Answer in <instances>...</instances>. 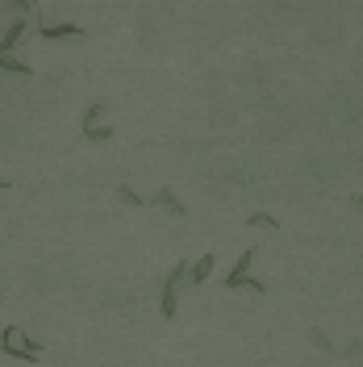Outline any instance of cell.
Instances as JSON below:
<instances>
[{
  "instance_id": "1",
  "label": "cell",
  "mask_w": 363,
  "mask_h": 367,
  "mask_svg": "<svg viewBox=\"0 0 363 367\" xmlns=\"http://www.w3.org/2000/svg\"><path fill=\"white\" fill-rule=\"evenodd\" d=\"M180 288H188V259H180L167 272L163 288H159V313H163V321H176V313H180Z\"/></svg>"
},
{
  "instance_id": "2",
  "label": "cell",
  "mask_w": 363,
  "mask_h": 367,
  "mask_svg": "<svg viewBox=\"0 0 363 367\" xmlns=\"http://www.w3.org/2000/svg\"><path fill=\"white\" fill-rule=\"evenodd\" d=\"M34 25H38V34H42L46 42H63V38H84V34H88V30H84V25H76V21H63V25H46L38 8H34Z\"/></svg>"
},
{
  "instance_id": "3",
  "label": "cell",
  "mask_w": 363,
  "mask_h": 367,
  "mask_svg": "<svg viewBox=\"0 0 363 367\" xmlns=\"http://www.w3.org/2000/svg\"><path fill=\"white\" fill-rule=\"evenodd\" d=\"M146 205H159V209H167V213H176V217H188V205H184L180 196H176V192L167 188V184H163V188H159V192H155V196H150Z\"/></svg>"
},
{
  "instance_id": "4",
  "label": "cell",
  "mask_w": 363,
  "mask_h": 367,
  "mask_svg": "<svg viewBox=\"0 0 363 367\" xmlns=\"http://www.w3.org/2000/svg\"><path fill=\"white\" fill-rule=\"evenodd\" d=\"M21 38H25V17H17V21L0 34V54H13V50L21 46Z\"/></svg>"
},
{
  "instance_id": "5",
  "label": "cell",
  "mask_w": 363,
  "mask_h": 367,
  "mask_svg": "<svg viewBox=\"0 0 363 367\" xmlns=\"http://www.w3.org/2000/svg\"><path fill=\"white\" fill-rule=\"evenodd\" d=\"M213 263H218V259H213V251H205L196 263H188V284H205V279L213 275Z\"/></svg>"
},
{
  "instance_id": "6",
  "label": "cell",
  "mask_w": 363,
  "mask_h": 367,
  "mask_svg": "<svg viewBox=\"0 0 363 367\" xmlns=\"http://www.w3.org/2000/svg\"><path fill=\"white\" fill-rule=\"evenodd\" d=\"M80 134L88 138V142H113L117 130H113V126H105V121H88V126H80Z\"/></svg>"
},
{
  "instance_id": "7",
  "label": "cell",
  "mask_w": 363,
  "mask_h": 367,
  "mask_svg": "<svg viewBox=\"0 0 363 367\" xmlns=\"http://www.w3.org/2000/svg\"><path fill=\"white\" fill-rule=\"evenodd\" d=\"M246 226H251V229H268V234H275V229H280V222H275L272 213H251V217H246Z\"/></svg>"
},
{
  "instance_id": "8",
  "label": "cell",
  "mask_w": 363,
  "mask_h": 367,
  "mask_svg": "<svg viewBox=\"0 0 363 367\" xmlns=\"http://www.w3.org/2000/svg\"><path fill=\"white\" fill-rule=\"evenodd\" d=\"M0 67H4V71H13V76H30V71H34V67H30V63H21L17 54H0Z\"/></svg>"
},
{
  "instance_id": "9",
  "label": "cell",
  "mask_w": 363,
  "mask_h": 367,
  "mask_svg": "<svg viewBox=\"0 0 363 367\" xmlns=\"http://www.w3.org/2000/svg\"><path fill=\"white\" fill-rule=\"evenodd\" d=\"M117 200H121V205H134V209H146V200L138 196L130 184H121V188H117Z\"/></svg>"
},
{
  "instance_id": "10",
  "label": "cell",
  "mask_w": 363,
  "mask_h": 367,
  "mask_svg": "<svg viewBox=\"0 0 363 367\" xmlns=\"http://www.w3.org/2000/svg\"><path fill=\"white\" fill-rule=\"evenodd\" d=\"M314 342H318L321 351H330V355H334V342H330V338H326V334H321V330H314Z\"/></svg>"
},
{
  "instance_id": "11",
  "label": "cell",
  "mask_w": 363,
  "mask_h": 367,
  "mask_svg": "<svg viewBox=\"0 0 363 367\" xmlns=\"http://www.w3.org/2000/svg\"><path fill=\"white\" fill-rule=\"evenodd\" d=\"M0 192H8V180H4V176H0Z\"/></svg>"
}]
</instances>
